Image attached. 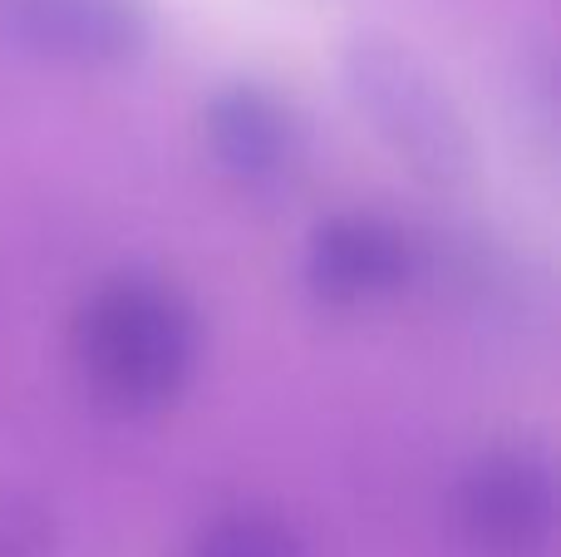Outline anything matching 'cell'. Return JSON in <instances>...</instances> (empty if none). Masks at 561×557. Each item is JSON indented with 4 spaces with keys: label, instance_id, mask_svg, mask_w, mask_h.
<instances>
[{
    "label": "cell",
    "instance_id": "ba28073f",
    "mask_svg": "<svg viewBox=\"0 0 561 557\" xmlns=\"http://www.w3.org/2000/svg\"><path fill=\"white\" fill-rule=\"evenodd\" d=\"M0 557H59V519L15 484H0Z\"/></svg>",
    "mask_w": 561,
    "mask_h": 557
},
{
    "label": "cell",
    "instance_id": "8992f818",
    "mask_svg": "<svg viewBox=\"0 0 561 557\" xmlns=\"http://www.w3.org/2000/svg\"><path fill=\"white\" fill-rule=\"evenodd\" d=\"M419 242L379 213H335L306 242V286L320 306H369L414 282Z\"/></svg>",
    "mask_w": 561,
    "mask_h": 557
},
{
    "label": "cell",
    "instance_id": "52a82bcc",
    "mask_svg": "<svg viewBox=\"0 0 561 557\" xmlns=\"http://www.w3.org/2000/svg\"><path fill=\"white\" fill-rule=\"evenodd\" d=\"M187 557H310L290 519L266 509H232L207 519L187 543Z\"/></svg>",
    "mask_w": 561,
    "mask_h": 557
},
{
    "label": "cell",
    "instance_id": "6da1fadb",
    "mask_svg": "<svg viewBox=\"0 0 561 557\" xmlns=\"http://www.w3.org/2000/svg\"><path fill=\"white\" fill-rule=\"evenodd\" d=\"M69 351L84 390L104 410L158 414L193 385L203 316L168 276L118 272L79 302Z\"/></svg>",
    "mask_w": 561,
    "mask_h": 557
},
{
    "label": "cell",
    "instance_id": "5b68a950",
    "mask_svg": "<svg viewBox=\"0 0 561 557\" xmlns=\"http://www.w3.org/2000/svg\"><path fill=\"white\" fill-rule=\"evenodd\" d=\"M203 144L213 163L247 193H280L296 183L310 158V134L300 109L256 79H232L207 99Z\"/></svg>",
    "mask_w": 561,
    "mask_h": 557
},
{
    "label": "cell",
    "instance_id": "7a4b0ae2",
    "mask_svg": "<svg viewBox=\"0 0 561 557\" xmlns=\"http://www.w3.org/2000/svg\"><path fill=\"white\" fill-rule=\"evenodd\" d=\"M340 79L375 138L424 187H463L478 173V138L444 79L385 30H355L340 49Z\"/></svg>",
    "mask_w": 561,
    "mask_h": 557
},
{
    "label": "cell",
    "instance_id": "277c9868",
    "mask_svg": "<svg viewBox=\"0 0 561 557\" xmlns=\"http://www.w3.org/2000/svg\"><path fill=\"white\" fill-rule=\"evenodd\" d=\"M0 39L15 55L59 69H134L153 49L148 0H0Z\"/></svg>",
    "mask_w": 561,
    "mask_h": 557
},
{
    "label": "cell",
    "instance_id": "3957f363",
    "mask_svg": "<svg viewBox=\"0 0 561 557\" xmlns=\"http://www.w3.org/2000/svg\"><path fill=\"white\" fill-rule=\"evenodd\" d=\"M458 538L468 557H552L557 469L542 444L483 450L458 479Z\"/></svg>",
    "mask_w": 561,
    "mask_h": 557
}]
</instances>
